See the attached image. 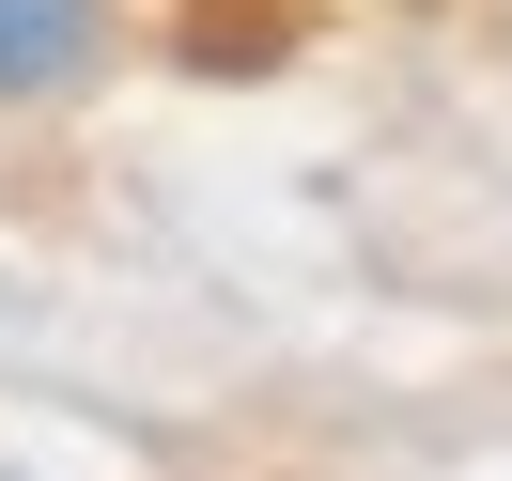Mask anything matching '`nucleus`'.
I'll return each instance as SVG.
<instances>
[{
	"mask_svg": "<svg viewBox=\"0 0 512 481\" xmlns=\"http://www.w3.org/2000/svg\"><path fill=\"white\" fill-rule=\"evenodd\" d=\"M125 0H0V109H63L109 78Z\"/></svg>",
	"mask_w": 512,
	"mask_h": 481,
	"instance_id": "obj_1",
	"label": "nucleus"
},
{
	"mask_svg": "<svg viewBox=\"0 0 512 481\" xmlns=\"http://www.w3.org/2000/svg\"><path fill=\"white\" fill-rule=\"evenodd\" d=\"M0 481H16V466H0Z\"/></svg>",
	"mask_w": 512,
	"mask_h": 481,
	"instance_id": "obj_2",
	"label": "nucleus"
}]
</instances>
